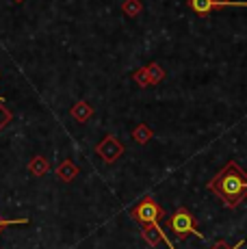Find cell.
<instances>
[{"label": "cell", "mask_w": 247, "mask_h": 249, "mask_svg": "<svg viewBox=\"0 0 247 249\" xmlns=\"http://www.w3.org/2000/svg\"><path fill=\"white\" fill-rule=\"evenodd\" d=\"M206 189L215 193L226 208H236L247 197V174L239 162L230 160L223 169L217 171V176L208 182Z\"/></svg>", "instance_id": "cell-1"}, {"label": "cell", "mask_w": 247, "mask_h": 249, "mask_svg": "<svg viewBox=\"0 0 247 249\" xmlns=\"http://www.w3.org/2000/svg\"><path fill=\"white\" fill-rule=\"evenodd\" d=\"M130 217L139 223H156L160 217H163V208L156 204L154 197H143L137 206L130 208Z\"/></svg>", "instance_id": "cell-2"}, {"label": "cell", "mask_w": 247, "mask_h": 249, "mask_svg": "<svg viewBox=\"0 0 247 249\" xmlns=\"http://www.w3.org/2000/svg\"><path fill=\"white\" fill-rule=\"evenodd\" d=\"M169 228L174 230L176 236H187V234H195V236L204 238V234L195 228V219L187 208H178L169 219Z\"/></svg>", "instance_id": "cell-3"}, {"label": "cell", "mask_w": 247, "mask_h": 249, "mask_svg": "<svg viewBox=\"0 0 247 249\" xmlns=\"http://www.w3.org/2000/svg\"><path fill=\"white\" fill-rule=\"evenodd\" d=\"M96 154H98L104 162H108V165H111V162H115V160L124 154V145H122V143L117 141V139L113 137V135H106V137H104L102 141H100L98 145H96Z\"/></svg>", "instance_id": "cell-4"}, {"label": "cell", "mask_w": 247, "mask_h": 249, "mask_svg": "<svg viewBox=\"0 0 247 249\" xmlns=\"http://www.w3.org/2000/svg\"><path fill=\"white\" fill-rule=\"evenodd\" d=\"M191 9L195 13H211L212 9L217 7H247V2H241V0H191Z\"/></svg>", "instance_id": "cell-5"}, {"label": "cell", "mask_w": 247, "mask_h": 249, "mask_svg": "<svg viewBox=\"0 0 247 249\" xmlns=\"http://www.w3.org/2000/svg\"><path fill=\"white\" fill-rule=\"evenodd\" d=\"M76 176H78V167H76L72 160H63L59 167H56V178H59V180L72 182Z\"/></svg>", "instance_id": "cell-6"}, {"label": "cell", "mask_w": 247, "mask_h": 249, "mask_svg": "<svg viewBox=\"0 0 247 249\" xmlns=\"http://www.w3.org/2000/svg\"><path fill=\"white\" fill-rule=\"evenodd\" d=\"M28 171H31L33 176H37V178H41V176H46L50 171V167H48V160H46V156H41V154H37L35 159H33L31 162H28Z\"/></svg>", "instance_id": "cell-7"}, {"label": "cell", "mask_w": 247, "mask_h": 249, "mask_svg": "<svg viewBox=\"0 0 247 249\" xmlns=\"http://www.w3.org/2000/svg\"><path fill=\"white\" fill-rule=\"evenodd\" d=\"M91 115H93V111H91V107H89L87 102H78L72 108V117L76 119V122H80V124H85L89 117H91Z\"/></svg>", "instance_id": "cell-8"}, {"label": "cell", "mask_w": 247, "mask_h": 249, "mask_svg": "<svg viewBox=\"0 0 247 249\" xmlns=\"http://www.w3.org/2000/svg\"><path fill=\"white\" fill-rule=\"evenodd\" d=\"M31 223V219L28 217H22V219H4L2 214H0V232H2L4 228H11V226H28Z\"/></svg>", "instance_id": "cell-9"}, {"label": "cell", "mask_w": 247, "mask_h": 249, "mask_svg": "<svg viewBox=\"0 0 247 249\" xmlns=\"http://www.w3.org/2000/svg\"><path fill=\"white\" fill-rule=\"evenodd\" d=\"M11 119H13V115L11 111H9L7 107H4V102H0V130H4V128L11 124Z\"/></svg>", "instance_id": "cell-10"}, {"label": "cell", "mask_w": 247, "mask_h": 249, "mask_svg": "<svg viewBox=\"0 0 247 249\" xmlns=\"http://www.w3.org/2000/svg\"><path fill=\"white\" fill-rule=\"evenodd\" d=\"M150 139H152V130H150L148 126H139L135 130V141L137 143H148Z\"/></svg>", "instance_id": "cell-11"}, {"label": "cell", "mask_w": 247, "mask_h": 249, "mask_svg": "<svg viewBox=\"0 0 247 249\" xmlns=\"http://www.w3.org/2000/svg\"><path fill=\"white\" fill-rule=\"evenodd\" d=\"M243 245H245V241H236V245H228L226 241H217L211 249H241Z\"/></svg>", "instance_id": "cell-12"}, {"label": "cell", "mask_w": 247, "mask_h": 249, "mask_svg": "<svg viewBox=\"0 0 247 249\" xmlns=\"http://www.w3.org/2000/svg\"><path fill=\"white\" fill-rule=\"evenodd\" d=\"M0 102H4V98H2V95H0Z\"/></svg>", "instance_id": "cell-13"}, {"label": "cell", "mask_w": 247, "mask_h": 249, "mask_svg": "<svg viewBox=\"0 0 247 249\" xmlns=\"http://www.w3.org/2000/svg\"><path fill=\"white\" fill-rule=\"evenodd\" d=\"M16 2H22V0H16Z\"/></svg>", "instance_id": "cell-14"}]
</instances>
